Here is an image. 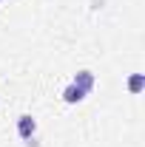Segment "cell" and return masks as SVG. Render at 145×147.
<instances>
[{"mask_svg":"<svg viewBox=\"0 0 145 147\" xmlns=\"http://www.w3.org/2000/svg\"><path fill=\"white\" fill-rule=\"evenodd\" d=\"M34 130H37V122L31 119V116H20V119H17V133H20V139H31V136H34Z\"/></svg>","mask_w":145,"mask_h":147,"instance_id":"6da1fadb","label":"cell"},{"mask_svg":"<svg viewBox=\"0 0 145 147\" xmlns=\"http://www.w3.org/2000/svg\"><path fill=\"white\" fill-rule=\"evenodd\" d=\"M85 99V91H80L77 85H68L66 91H63V102L66 105H77V102H83Z\"/></svg>","mask_w":145,"mask_h":147,"instance_id":"3957f363","label":"cell"},{"mask_svg":"<svg viewBox=\"0 0 145 147\" xmlns=\"http://www.w3.org/2000/svg\"><path fill=\"white\" fill-rule=\"evenodd\" d=\"M71 85H77L80 91H85V93H88L91 88H94V74H91V71H80L77 76H74V82H71Z\"/></svg>","mask_w":145,"mask_h":147,"instance_id":"7a4b0ae2","label":"cell"},{"mask_svg":"<svg viewBox=\"0 0 145 147\" xmlns=\"http://www.w3.org/2000/svg\"><path fill=\"white\" fill-rule=\"evenodd\" d=\"M142 88H145V76H142V74H134V76L128 79V91H131V93H140Z\"/></svg>","mask_w":145,"mask_h":147,"instance_id":"277c9868","label":"cell"}]
</instances>
